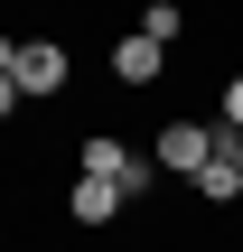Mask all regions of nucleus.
I'll use <instances>...</instances> for the list:
<instances>
[{
  "mask_svg": "<svg viewBox=\"0 0 243 252\" xmlns=\"http://www.w3.org/2000/svg\"><path fill=\"white\" fill-rule=\"evenodd\" d=\"M159 65H169V47H159V37H140V28L112 47V84H131V94H140V84H159Z\"/></svg>",
  "mask_w": 243,
  "mask_h": 252,
  "instance_id": "obj_4",
  "label": "nucleus"
},
{
  "mask_svg": "<svg viewBox=\"0 0 243 252\" xmlns=\"http://www.w3.org/2000/svg\"><path fill=\"white\" fill-rule=\"evenodd\" d=\"M56 84H66V47H56V37H9V47H0V112L37 103V94H56Z\"/></svg>",
  "mask_w": 243,
  "mask_h": 252,
  "instance_id": "obj_1",
  "label": "nucleus"
},
{
  "mask_svg": "<svg viewBox=\"0 0 243 252\" xmlns=\"http://www.w3.org/2000/svg\"><path fill=\"white\" fill-rule=\"evenodd\" d=\"M84 178H112V187H122L131 206H140V196H150V187H159L169 168H159L150 150H131V140H112V131H94V140H84Z\"/></svg>",
  "mask_w": 243,
  "mask_h": 252,
  "instance_id": "obj_3",
  "label": "nucleus"
},
{
  "mask_svg": "<svg viewBox=\"0 0 243 252\" xmlns=\"http://www.w3.org/2000/svg\"><path fill=\"white\" fill-rule=\"evenodd\" d=\"M225 159H234V168H243V131H225Z\"/></svg>",
  "mask_w": 243,
  "mask_h": 252,
  "instance_id": "obj_9",
  "label": "nucleus"
},
{
  "mask_svg": "<svg viewBox=\"0 0 243 252\" xmlns=\"http://www.w3.org/2000/svg\"><path fill=\"white\" fill-rule=\"evenodd\" d=\"M178 28H187V9H178V0H150V9H140V37H159V47H178Z\"/></svg>",
  "mask_w": 243,
  "mask_h": 252,
  "instance_id": "obj_7",
  "label": "nucleus"
},
{
  "mask_svg": "<svg viewBox=\"0 0 243 252\" xmlns=\"http://www.w3.org/2000/svg\"><path fill=\"white\" fill-rule=\"evenodd\" d=\"M215 150H225V122H159V140H150V159L169 178H187V187L215 168Z\"/></svg>",
  "mask_w": 243,
  "mask_h": 252,
  "instance_id": "obj_2",
  "label": "nucleus"
},
{
  "mask_svg": "<svg viewBox=\"0 0 243 252\" xmlns=\"http://www.w3.org/2000/svg\"><path fill=\"white\" fill-rule=\"evenodd\" d=\"M225 131H243V75H225Z\"/></svg>",
  "mask_w": 243,
  "mask_h": 252,
  "instance_id": "obj_8",
  "label": "nucleus"
},
{
  "mask_svg": "<svg viewBox=\"0 0 243 252\" xmlns=\"http://www.w3.org/2000/svg\"><path fill=\"white\" fill-rule=\"evenodd\" d=\"M197 196H206V206H234V196H243V168L225 159V150H215V168L197 178Z\"/></svg>",
  "mask_w": 243,
  "mask_h": 252,
  "instance_id": "obj_6",
  "label": "nucleus"
},
{
  "mask_svg": "<svg viewBox=\"0 0 243 252\" xmlns=\"http://www.w3.org/2000/svg\"><path fill=\"white\" fill-rule=\"evenodd\" d=\"M66 215H75V224H112V215H131V196H122L112 178H75V196H66Z\"/></svg>",
  "mask_w": 243,
  "mask_h": 252,
  "instance_id": "obj_5",
  "label": "nucleus"
}]
</instances>
